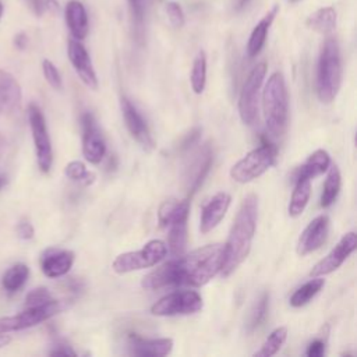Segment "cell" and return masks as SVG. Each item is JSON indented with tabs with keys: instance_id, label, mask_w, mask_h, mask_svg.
Instances as JSON below:
<instances>
[{
	"instance_id": "1",
	"label": "cell",
	"mask_w": 357,
	"mask_h": 357,
	"mask_svg": "<svg viewBox=\"0 0 357 357\" xmlns=\"http://www.w3.org/2000/svg\"><path fill=\"white\" fill-rule=\"evenodd\" d=\"M223 259L225 244L204 245L187 255L181 254L149 272L142 279V287L159 290L183 284L204 286L222 271Z\"/></svg>"
},
{
	"instance_id": "2",
	"label": "cell",
	"mask_w": 357,
	"mask_h": 357,
	"mask_svg": "<svg viewBox=\"0 0 357 357\" xmlns=\"http://www.w3.org/2000/svg\"><path fill=\"white\" fill-rule=\"evenodd\" d=\"M257 218L258 198L257 195L250 194L243 199L225 244V259L220 271L223 276L233 273L248 257L255 234Z\"/></svg>"
},
{
	"instance_id": "3",
	"label": "cell",
	"mask_w": 357,
	"mask_h": 357,
	"mask_svg": "<svg viewBox=\"0 0 357 357\" xmlns=\"http://www.w3.org/2000/svg\"><path fill=\"white\" fill-rule=\"evenodd\" d=\"M262 107L266 130L272 138L284 134L289 116V99L284 78L280 73H273L262 92Z\"/></svg>"
},
{
	"instance_id": "4",
	"label": "cell",
	"mask_w": 357,
	"mask_h": 357,
	"mask_svg": "<svg viewBox=\"0 0 357 357\" xmlns=\"http://www.w3.org/2000/svg\"><path fill=\"white\" fill-rule=\"evenodd\" d=\"M342 84V59L337 40L328 38L322 43L317 67V95L324 103H331Z\"/></svg>"
},
{
	"instance_id": "5",
	"label": "cell",
	"mask_w": 357,
	"mask_h": 357,
	"mask_svg": "<svg viewBox=\"0 0 357 357\" xmlns=\"http://www.w3.org/2000/svg\"><path fill=\"white\" fill-rule=\"evenodd\" d=\"M276 146L264 141L258 148L250 151L230 169V177L241 184L250 183L264 174L275 162Z\"/></svg>"
},
{
	"instance_id": "6",
	"label": "cell",
	"mask_w": 357,
	"mask_h": 357,
	"mask_svg": "<svg viewBox=\"0 0 357 357\" xmlns=\"http://www.w3.org/2000/svg\"><path fill=\"white\" fill-rule=\"evenodd\" d=\"M167 254V245L162 240H149L141 250L128 251L117 255L113 261V271L117 273H128L141 271L159 264Z\"/></svg>"
},
{
	"instance_id": "7",
	"label": "cell",
	"mask_w": 357,
	"mask_h": 357,
	"mask_svg": "<svg viewBox=\"0 0 357 357\" xmlns=\"http://www.w3.org/2000/svg\"><path fill=\"white\" fill-rule=\"evenodd\" d=\"M63 310H64L63 301L53 300V298L40 305L26 307L22 312L17 315L0 318V333H10V332L22 331V329L35 326L40 322L47 321L49 318L54 317Z\"/></svg>"
},
{
	"instance_id": "8",
	"label": "cell",
	"mask_w": 357,
	"mask_h": 357,
	"mask_svg": "<svg viewBox=\"0 0 357 357\" xmlns=\"http://www.w3.org/2000/svg\"><path fill=\"white\" fill-rule=\"evenodd\" d=\"M202 297L195 290H177L160 297L151 307V312L158 317L190 315L202 310Z\"/></svg>"
},
{
	"instance_id": "9",
	"label": "cell",
	"mask_w": 357,
	"mask_h": 357,
	"mask_svg": "<svg viewBox=\"0 0 357 357\" xmlns=\"http://www.w3.org/2000/svg\"><path fill=\"white\" fill-rule=\"evenodd\" d=\"M28 120H29V127L32 132L39 170L42 173H49L53 165L52 141L49 137L45 116L39 109V106H36L35 103H31L28 107Z\"/></svg>"
},
{
	"instance_id": "10",
	"label": "cell",
	"mask_w": 357,
	"mask_h": 357,
	"mask_svg": "<svg viewBox=\"0 0 357 357\" xmlns=\"http://www.w3.org/2000/svg\"><path fill=\"white\" fill-rule=\"evenodd\" d=\"M266 74V64L258 63L245 78L240 96H238V113L241 121L247 126H252L258 119V95L259 88Z\"/></svg>"
},
{
	"instance_id": "11",
	"label": "cell",
	"mask_w": 357,
	"mask_h": 357,
	"mask_svg": "<svg viewBox=\"0 0 357 357\" xmlns=\"http://www.w3.org/2000/svg\"><path fill=\"white\" fill-rule=\"evenodd\" d=\"M82 123V155L92 165L100 163L106 153V142L91 113H84Z\"/></svg>"
},
{
	"instance_id": "12",
	"label": "cell",
	"mask_w": 357,
	"mask_h": 357,
	"mask_svg": "<svg viewBox=\"0 0 357 357\" xmlns=\"http://www.w3.org/2000/svg\"><path fill=\"white\" fill-rule=\"evenodd\" d=\"M357 245V236L354 231L346 233L340 241L331 250V252L324 257L311 271V276H325L336 271L347 257L356 250Z\"/></svg>"
},
{
	"instance_id": "13",
	"label": "cell",
	"mask_w": 357,
	"mask_h": 357,
	"mask_svg": "<svg viewBox=\"0 0 357 357\" xmlns=\"http://www.w3.org/2000/svg\"><path fill=\"white\" fill-rule=\"evenodd\" d=\"M123 119L126 121V127L131 137L145 149L151 151L155 148V141L151 135V131L148 128L146 121L141 116V113L137 110V107L130 102L127 98H121L120 102Z\"/></svg>"
},
{
	"instance_id": "14",
	"label": "cell",
	"mask_w": 357,
	"mask_h": 357,
	"mask_svg": "<svg viewBox=\"0 0 357 357\" xmlns=\"http://www.w3.org/2000/svg\"><path fill=\"white\" fill-rule=\"evenodd\" d=\"M68 59L71 66L74 67L75 73L78 74L79 79L89 88L96 91L98 89V77L95 73V68L92 66L91 57L88 50L85 49V46L77 40V39H71L68 42Z\"/></svg>"
},
{
	"instance_id": "15",
	"label": "cell",
	"mask_w": 357,
	"mask_h": 357,
	"mask_svg": "<svg viewBox=\"0 0 357 357\" xmlns=\"http://www.w3.org/2000/svg\"><path fill=\"white\" fill-rule=\"evenodd\" d=\"M328 231H329L328 216L318 215L317 218H314L298 237L297 247H296L297 254L304 257V255L318 250L325 243Z\"/></svg>"
},
{
	"instance_id": "16",
	"label": "cell",
	"mask_w": 357,
	"mask_h": 357,
	"mask_svg": "<svg viewBox=\"0 0 357 357\" xmlns=\"http://www.w3.org/2000/svg\"><path fill=\"white\" fill-rule=\"evenodd\" d=\"M74 264V252L64 248H47L40 257V269L47 278L64 276Z\"/></svg>"
},
{
	"instance_id": "17",
	"label": "cell",
	"mask_w": 357,
	"mask_h": 357,
	"mask_svg": "<svg viewBox=\"0 0 357 357\" xmlns=\"http://www.w3.org/2000/svg\"><path fill=\"white\" fill-rule=\"evenodd\" d=\"M231 202V197L222 191L215 194L202 208V213H201V231L202 233H208L212 229H215L220 220L225 218L229 206Z\"/></svg>"
},
{
	"instance_id": "18",
	"label": "cell",
	"mask_w": 357,
	"mask_h": 357,
	"mask_svg": "<svg viewBox=\"0 0 357 357\" xmlns=\"http://www.w3.org/2000/svg\"><path fill=\"white\" fill-rule=\"evenodd\" d=\"M213 162V153L209 145H204L197 153L195 158L192 159V162L190 163L188 169H187V185H188V192L190 195L194 194L199 185L202 184L204 178L206 177L211 166Z\"/></svg>"
},
{
	"instance_id": "19",
	"label": "cell",
	"mask_w": 357,
	"mask_h": 357,
	"mask_svg": "<svg viewBox=\"0 0 357 357\" xmlns=\"http://www.w3.org/2000/svg\"><path fill=\"white\" fill-rule=\"evenodd\" d=\"M64 17L71 36L77 40L85 39L89 31V21L84 4L78 0H70L64 8Z\"/></svg>"
},
{
	"instance_id": "20",
	"label": "cell",
	"mask_w": 357,
	"mask_h": 357,
	"mask_svg": "<svg viewBox=\"0 0 357 357\" xmlns=\"http://www.w3.org/2000/svg\"><path fill=\"white\" fill-rule=\"evenodd\" d=\"M131 353L141 357H162L167 356L173 349V340L170 337L162 339H142L139 336H130Z\"/></svg>"
},
{
	"instance_id": "21",
	"label": "cell",
	"mask_w": 357,
	"mask_h": 357,
	"mask_svg": "<svg viewBox=\"0 0 357 357\" xmlns=\"http://www.w3.org/2000/svg\"><path fill=\"white\" fill-rule=\"evenodd\" d=\"M21 103V86L8 71L0 70V113L14 112Z\"/></svg>"
},
{
	"instance_id": "22",
	"label": "cell",
	"mask_w": 357,
	"mask_h": 357,
	"mask_svg": "<svg viewBox=\"0 0 357 357\" xmlns=\"http://www.w3.org/2000/svg\"><path fill=\"white\" fill-rule=\"evenodd\" d=\"M190 213V201L183 199H167L162 202L158 211V222L160 227L167 229L172 225L187 222Z\"/></svg>"
},
{
	"instance_id": "23",
	"label": "cell",
	"mask_w": 357,
	"mask_h": 357,
	"mask_svg": "<svg viewBox=\"0 0 357 357\" xmlns=\"http://www.w3.org/2000/svg\"><path fill=\"white\" fill-rule=\"evenodd\" d=\"M278 11H279V6L275 4L252 28L250 38H248V43H247V54L250 57H255L262 50L266 36H268V32H269V28L275 20Z\"/></svg>"
},
{
	"instance_id": "24",
	"label": "cell",
	"mask_w": 357,
	"mask_h": 357,
	"mask_svg": "<svg viewBox=\"0 0 357 357\" xmlns=\"http://www.w3.org/2000/svg\"><path fill=\"white\" fill-rule=\"evenodd\" d=\"M331 166V156L325 149H317L312 152L308 159L297 170L296 178H308L312 180L317 176H321Z\"/></svg>"
},
{
	"instance_id": "25",
	"label": "cell",
	"mask_w": 357,
	"mask_h": 357,
	"mask_svg": "<svg viewBox=\"0 0 357 357\" xmlns=\"http://www.w3.org/2000/svg\"><path fill=\"white\" fill-rule=\"evenodd\" d=\"M307 25L312 31H317L319 33L328 35L333 32L336 28V11L333 7H322L314 11L308 18H307Z\"/></svg>"
},
{
	"instance_id": "26",
	"label": "cell",
	"mask_w": 357,
	"mask_h": 357,
	"mask_svg": "<svg viewBox=\"0 0 357 357\" xmlns=\"http://www.w3.org/2000/svg\"><path fill=\"white\" fill-rule=\"evenodd\" d=\"M311 195V180L308 178H296V185L291 192L290 204H289V215L291 218L300 216L310 199Z\"/></svg>"
},
{
	"instance_id": "27",
	"label": "cell",
	"mask_w": 357,
	"mask_h": 357,
	"mask_svg": "<svg viewBox=\"0 0 357 357\" xmlns=\"http://www.w3.org/2000/svg\"><path fill=\"white\" fill-rule=\"evenodd\" d=\"M29 278V268L25 264H15L10 266L1 278V286L8 293H17L24 287Z\"/></svg>"
},
{
	"instance_id": "28",
	"label": "cell",
	"mask_w": 357,
	"mask_h": 357,
	"mask_svg": "<svg viewBox=\"0 0 357 357\" xmlns=\"http://www.w3.org/2000/svg\"><path fill=\"white\" fill-rule=\"evenodd\" d=\"M314 279H310L303 286H300L290 297V305L293 307H303L307 303H310L311 298H314L321 289L325 286V279L321 276H312Z\"/></svg>"
},
{
	"instance_id": "29",
	"label": "cell",
	"mask_w": 357,
	"mask_h": 357,
	"mask_svg": "<svg viewBox=\"0 0 357 357\" xmlns=\"http://www.w3.org/2000/svg\"><path fill=\"white\" fill-rule=\"evenodd\" d=\"M329 172L326 174L324 187H322V194H321V206L322 208H329L335 199L337 198V194L340 191V184H342V177H340V172L337 169L336 165L328 167Z\"/></svg>"
},
{
	"instance_id": "30",
	"label": "cell",
	"mask_w": 357,
	"mask_h": 357,
	"mask_svg": "<svg viewBox=\"0 0 357 357\" xmlns=\"http://www.w3.org/2000/svg\"><path fill=\"white\" fill-rule=\"evenodd\" d=\"M287 337V328L279 326L273 329L269 336L265 339V342L261 344V349L254 353L255 357H271L276 354Z\"/></svg>"
},
{
	"instance_id": "31",
	"label": "cell",
	"mask_w": 357,
	"mask_h": 357,
	"mask_svg": "<svg viewBox=\"0 0 357 357\" xmlns=\"http://www.w3.org/2000/svg\"><path fill=\"white\" fill-rule=\"evenodd\" d=\"M191 88L195 93H202L206 84V54L204 50H199L192 61L191 68Z\"/></svg>"
},
{
	"instance_id": "32",
	"label": "cell",
	"mask_w": 357,
	"mask_h": 357,
	"mask_svg": "<svg viewBox=\"0 0 357 357\" xmlns=\"http://www.w3.org/2000/svg\"><path fill=\"white\" fill-rule=\"evenodd\" d=\"M268 303H269V294L268 293H262L261 297L254 303L248 319H247V331L252 332L255 331L265 319L266 312H268Z\"/></svg>"
},
{
	"instance_id": "33",
	"label": "cell",
	"mask_w": 357,
	"mask_h": 357,
	"mask_svg": "<svg viewBox=\"0 0 357 357\" xmlns=\"http://www.w3.org/2000/svg\"><path fill=\"white\" fill-rule=\"evenodd\" d=\"M64 173L70 180L78 181L84 185H89L95 181V174L92 172H89L86 169V166L79 160H71L70 163H67Z\"/></svg>"
},
{
	"instance_id": "34",
	"label": "cell",
	"mask_w": 357,
	"mask_h": 357,
	"mask_svg": "<svg viewBox=\"0 0 357 357\" xmlns=\"http://www.w3.org/2000/svg\"><path fill=\"white\" fill-rule=\"evenodd\" d=\"M42 71H43V75L47 81V84L53 88V89H57L60 91L63 88V81H61V75L57 70V67L47 59H45L42 61Z\"/></svg>"
},
{
	"instance_id": "35",
	"label": "cell",
	"mask_w": 357,
	"mask_h": 357,
	"mask_svg": "<svg viewBox=\"0 0 357 357\" xmlns=\"http://www.w3.org/2000/svg\"><path fill=\"white\" fill-rule=\"evenodd\" d=\"M165 13L174 28H181L184 25V11L177 1H167L165 4Z\"/></svg>"
},
{
	"instance_id": "36",
	"label": "cell",
	"mask_w": 357,
	"mask_h": 357,
	"mask_svg": "<svg viewBox=\"0 0 357 357\" xmlns=\"http://www.w3.org/2000/svg\"><path fill=\"white\" fill-rule=\"evenodd\" d=\"M52 300V294L46 287H38L31 290L25 297V307L40 305Z\"/></svg>"
},
{
	"instance_id": "37",
	"label": "cell",
	"mask_w": 357,
	"mask_h": 357,
	"mask_svg": "<svg viewBox=\"0 0 357 357\" xmlns=\"http://www.w3.org/2000/svg\"><path fill=\"white\" fill-rule=\"evenodd\" d=\"M132 17V22L138 31L142 29L145 17V0H127Z\"/></svg>"
},
{
	"instance_id": "38",
	"label": "cell",
	"mask_w": 357,
	"mask_h": 357,
	"mask_svg": "<svg viewBox=\"0 0 357 357\" xmlns=\"http://www.w3.org/2000/svg\"><path fill=\"white\" fill-rule=\"evenodd\" d=\"M17 233L22 240H31L35 234V230H33L32 223L28 219H21L17 223Z\"/></svg>"
},
{
	"instance_id": "39",
	"label": "cell",
	"mask_w": 357,
	"mask_h": 357,
	"mask_svg": "<svg viewBox=\"0 0 357 357\" xmlns=\"http://www.w3.org/2000/svg\"><path fill=\"white\" fill-rule=\"evenodd\" d=\"M325 353V342L322 339H314L305 350V354L308 357H321Z\"/></svg>"
},
{
	"instance_id": "40",
	"label": "cell",
	"mask_w": 357,
	"mask_h": 357,
	"mask_svg": "<svg viewBox=\"0 0 357 357\" xmlns=\"http://www.w3.org/2000/svg\"><path fill=\"white\" fill-rule=\"evenodd\" d=\"M31 4L36 15H42L46 10H50V8L57 10V3H54L53 0H31Z\"/></svg>"
},
{
	"instance_id": "41",
	"label": "cell",
	"mask_w": 357,
	"mask_h": 357,
	"mask_svg": "<svg viewBox=\"0 0 357 357\" xmlns=\"http://www.w3.org/2000/svg\"><path fill=\"white\" fill-rule=\"evenodd\" d=\"M199 134H201V130H199V128H194L190 134L185 135V138L183 139V142H181V145H180V149L184 151V149H188L191 145H194V144L198 141Z\"/></svg>"
},
{
	"instance_id": "42",
	"label": "cell",
	"mask_w": 357,
	"mask_h": 357,
	"mask_svg": "<svg viewBox=\"0 0 357 357\" xmlns=\"http://www.w3.org/2000/svg\"><path fill=\"white\" fill-rule=\"evenodd\" d=\"M52 356H75V351L71 350L68 346L66 344H57L52 351Z\"/></svg>"
},
{
	"instance_id": "43",
	"label": "cell",
	"mask_w": 357,
	"mask_h": 357,
	"mask_svg": "<svg viewBox=\"0 0 357 357\" xmlns=\"http://www.w3.org/2000/svg\"><path fill=\"white\" fill-rule=\"evenodd\" d=\"M14 45H15L17 49L24 50V49L26 47V45H28V36H26L24 32L17 33L15 38H14Z\"/></svg>"
},
{
	"instance_id": "44",
	"label": "cell",
	"mask_w": 357,
	"mask_h": 357,
	"mask_svg": "<svg viewBox=\"0 0 357 357\" xmlns=\"http://www.w3.org/2000/svg\"><path fill=\"white\" fill-rule=\"evenodd\" d=\"M248 1H250V0H238V3H237V8L240 10V8L245 7V6L248 4Z\"/></svg>"
},
{
	"instance_id": "45",
	"label": "cell",
	"mask_w": 357,
	"mask_h": 357,
	"mask_svg": "<svg viewBox=\"0 0 357 357\" xmlns=\"http://www.w3.org/2000/svg\"><path fill=\"white\" fill-rule=\"evenodd\" d=\"M6 181H7V180H6V177H4V176H3V174H0V190H1V188H3V187H4V184H6Z\"/></svg>"
},
{
	"instance_id": "46",
	"label": "cell",
	"mask_w": 357,
	"mask_h": 357,
	"mask_svg": "<svg viewBox=\"0 0 357 357\" xmlns=\"http://www.w3.org/2000/svg\"><path fill=\"white\" fill-rule=\"evenodd\" d=\"M1 15H3V4L0 1V18H1Z\"/></svg>"
},
{
	"instance_id": "47",
	"label": "cell",
	"mask_w": 357,
	"mask_h": 357,
	"mask_svg": "<svg viewBox=\"0 0 357 357\" xmlns=\"http://www.w3.org/2000/svg\"><path fill=\"white\" fill-rule=\"evenodd\" d=\"M290 1H297V0H290Z\"/></svg>"
}]
</instances>
